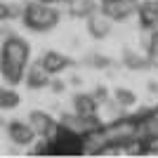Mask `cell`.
Segmentation results:
<instances>
[{
    "instance_id": "cell-19",
    "label": "cell",
    "mask_w": 158,
    "mask_h": 158,
    "mask_svg": "<svg viewBox=\"0 0 158 158\" xmlns=\"http://www.w3.org/2000/svg\"><path fill=\"white\" fill-rule=\"evenodd\" d=\"M50 87H52L54 92L59 94V92H64V90H66V83H64V80H59V78H57V80H52V83H50Z\"/></svg>"
},
{
    "instance_id": "cell-7",
    "label": "cell",
    "mask_w": 158,
    "mask_h": 158,
    "mask_svg": "<svg viewBox=\"0 0 158 158\" xmlns=\"http://www.w3.org/2000/svg\"><path fill=\"white\" fill-rule=\"evenodd\" d=\"M137 17L144 28H149V31L158 28V0H144L137 7Z\"/></svg>"
},
{
    "instance_id": "cell-14",
    "label": "cell",
    "mask_w": 158,
    "mask_h": 158,
    "mask_svg": "<svg viewBox=\"0 0 158 158\" xmlns=\"http://www.w3.org/2000/svg\"><path fill=\"white\" fill-rule=\"evenodd\" d=\"M19 104H21L19 92H14L12 87L0 90V109H2V111H12L14 106H19Z\"/></svg>"
},
{
    "instance_id": "cell-20",
    "label": "cell",
    "mask_w": 158,
    "mask_h": 158,
    "mask_svg": "<svg viewBox=\"0 0 158 158\" xmlns=\"http://www.w3.org/2000/svg\"><path fill=\"white\" fill-rule=\"evenodd\" d=\"M40 2H45V5H57V2H61V0H40Z\"/></svg>"
},
{
    "instance_id": "cell-12",
    "label": "cell",
    "mask_w": 158,
    "mask_h": 158,
    "mask_svg": "<svg viewBox=\"0 0 158 158\" xmlns=\"http://www.w3.org/2000/svg\"><path fill=\"white\" fill-rule=\"evenodd\" d=\"M123 64L127 66V69H132V71H142V69H149L151 64V59H149V54H137V52H132V50H125L123 52Z\"/></svg>"
},
{
    "instance_id": "cell-5",
    "label": "cell",
    "mask_w": 158,
    "mask_h": 158,
    "mask_svg": "<svg viewBox=\"0 0 158 158\" xmlns=\"http://www.w3.org/2000/svg\"><path fill=\"white\" fill-rule=\"evenodd\" d=\"M7 132H10V139H12L17 146H31L38 137V132L33 130L31 123H24V120H12L10 125H7Z\"/></svg>"
},
{
    "instance_id": "cell-8",
    "label": "cell",
    "mask_w": 158,
    "mask_h": 158,
    "mask_svg": "<svg viewBox=\"0 0 158 158\" xmlns=\"http://www.w3.org/2000/svg\"><path fill=\"white\" fill-rule=\"evenodd\" d=\"M109 21H111V19H109L104 12H102V14L94 12L92 17H87V31H90V35H92L94 40L106 38L109 31H111V24H109Z\"/></svg>"
},
{
    "instance_id": "cell-21",
    "label": "cell",
    "mask_w": 158,
    "mask_h": 158,
    "mask_svg": "<svg viewBox=\"0 0 158 158\" xmlns=\"http://www.w3.org/2000/svg\"><path fill=\"white\" fill-rule=\"evenodd\" d=\"M102 2H109V0H102Z\"/></svg>"
},
{
    "instance_id": "cell-4",
    "label": "cell",
    "mask_w": 158,
    "mask_h": 158,
    "mask_svg": "<svg viewBox=\"0 0 158 158\" xmlns=\"http://www.w3.org/2000/svg\"><path fill=\"white\" fill-rule=\"evenodd\" d=\"M137 0H109L102 2V12L113 21H125L137 12Z\"/></svg>"
},
{
    "instance_id": "cell-16",
    "label": "cell",
    "mask_w": 158,
    "mask_h": 158,
    "mask_svg": "<svg viewBox=\"0 0 158 158\" xmlns=\"http://www.w3.org/2000/svg\"><path fill=\"white\" fill-rule=\"evenodd\" d=\"M144 45H146V54H149V57H156L158 54V28L151 31V35L144 40Z\"/></svg>"
},
{
    "instance_id": "cell-9",
    "label": "cell",
    "mask_w": 158,
    "mask_h": 158,
    "mask_svg": "<svg viewBox=\"0 0 158 158\" xmlns=\"http://www.w3.org/2000/svg\"><path fill=\"white\" fill-rule=\"evenodd\" d=\"M97 109H99V102L92 97V94L80 92V94H76V97H73V111L80 113V116L92 118V116H97Z\"/></svg>"
},
{
    "instance_id": "cell-13",
    "label": "cell",
    "mask_w": 158,
    "mask_h": 158,
    "mask_svg": "<svg viewBox=\"0 0 158 158\" xmlns=\"http://www.w3.org/2000/svg\"><path fill=\"white\" fill-rule=\"evenodd\" d=\"M71 14L73 17H83V19H87V17H92L97 10H102V7H97V2L94 0H71Z\"/></svg>"
},
{
    "instance_id": "cell-1",
    "label": "cell",
    "mask_w": 158,
    "mask_h": 158,
    "mask_svg": "<svg viewBox=\"0 0 158 158\" xmlns=\"http://www.w3.org/2000/svg\"><path fill=\"white\" fill-rule=\"evenodd\" d=\"M28 57H31V47L26 40L7 33L2 40V50H0V73L7 85H19L26 78Z\"/></svg>"
},
{
    "instance_id": "cell-22",
    "label": "cell",
    "mask_w": 158,
    "mask_h": 158,
    "mask_svg": "<svg viewBox=\"0 0 158 158\" xmlns=\"http://www.w3.org/2000/svg\"><path fill=\"white\" fill-rule=\"evenodd\" d=\"M69 2H71V0H69Z\"/></svg>"
},
{
    "instance_id": "cell-17",
    "label": "cell",
    "mask_w": 158,
    "mask_h": 158,
    "mask_svg": "<svg viewBox=\"0 0 158 158\" xmlns=\"http://www.w3.org/2000/svg\"><path fill=\"white\" fill-rule=\"evenodd\" d=\"M85 64L87 66H94V69H106V66L111 64V59H106V57H102V54H87Z\"/></svg>"
},
{
    "instance_id": "cell-6",
    "label": "cell",
    "mask_w": 158,
    "mask_h": 158,
    "mask_svg": "<svg viewBox=\"0 0 158 158\" xmlns=\"http://www.w3.org/2000/svg\"><path fill=\"white\" fill-rule=\"evenodd\" d=\"M50 76H52V73L47 71L43 64H33V66H28L24 83H26L31 90H43V87H47L50 83H52V80H50Z\"/></svg>"
},
{
    "instance_id": "cell-18",
    "label": "cell",
    "mask_w": 158,
    "mask_h": 158,
    "mask_svg": "<svg viewBox=\"0 0 158 158\" xmlns=\"http://www.w3.org/2000/svg\"><path fill=\"white\" fill-rule=\"evenodd\" d=\"M92 97L97 99L99 104H104L106 99H109V92H106V87H104V85H97V90L92 92Z\"/></svg>"
},
{
    "instance_id": "cell-10",
    "label": "cell",
    "mask_w": 158,
    "mask_h": 158,
    "mask_svg": "<svg viewBox=\"0 0 158 158\" xmlns=\"http://www.w3.org/2000/svg\"><path fill=\"white\" fill-rule=\"evenodd\" d=\"M40 64L45 66L52 76H57V73H61L64 69H69V66H71V59H69L66 54H61V52L50 50V52H45V57H43V61H40Z\"/></svg>"
},
{
    "instance_id": "cell-11",
    "label": "cell",
    "mask_w": 158,
    "mask_h": 158,
    "mask_svg": "<svg viewBox=\"0 0 158 158\" xmlns=\"http://www.w3.org/2000/svg\"><path fill=\"white\" fill-rule=\"evenodd\" d=\"M28 123L33 125V130L38 132V137H47V135H50V130L54 127L52 116H47L45 111H31V116H28Z\"/></svg>"
},
{
    "instance_id": "cell-2",
    "label": "cell",
    "mask_w": 158,
    "mask_h": 158,
    "mask_svg": "<svg viewBox=\"0 0 158 158\" xmlns=\"http://www.w3.org/2000/svg\"><path fill=\"white\" fill-rule=\"evenodd\" d=\"M21 21H24V26H26L28 31L47 33L59 24V12H57L52 5H45V2H40V0H33V2H28V5L21 10Z\"/></svg>"
},
{
    "instance_id": "cell-3",
    "label": "cell",
    "mask_w": 158,
    "mask_h": 158,
    "mask_svg": "<svg viewBox=\"0 0 158 158\" xmlns=\"http://www.w3.org/2000/svg\"><path fill=\"white\" fill-rule=\"evenodd\" d=\"M102 132L106 137L109 149H125L132 139H137L139 123L137 118H118L113 123H109V125H102Z\"/></svg>"
},
{
    "instance_id": "cell-15",
    "label": "cell",
    "mask_w": 158,
    "mask_h": 158,
    "mask_svg": "<svg viewBox=\"0 0 158 158\" xmlns=\"http://www.w3.org/2000/svg\"><path fill=\"white\" fill-rule=\"evenodd\" d=\"M113 99L118 102V106H132L137 102V94L130 92L127 87H118V90H113Z\"/></svg>"
}]
</instances>
